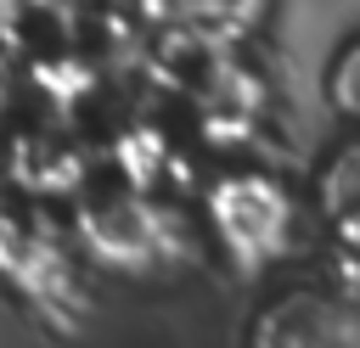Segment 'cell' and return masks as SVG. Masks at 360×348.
<instances>
[{
    "label": "cell",
    "instance_id": "7a4b0ae2",
    "mask_svg": "<svg viewBox=\"0 0 360 348\" xmlns=\"http://www.w3.org/2000/svg\"><path fill=\"white\" fill-rule=\"evenodd\" d=\"M248 348H360V292L338 281H292L253 309Z\"/></svg>",
    "mask_w": 360,
    "mask_h": 348
},
{
    "label": "cell",
    "instance_id": "8992f818",
    "mask_svg": "<svg viewBox=\"0 0 360 348\" xmlns=\"http://www.w3.org/2000/svg\"><path fill=\"white\" fill-rule=\"evenodd\" d=\"M0 95H6V67H0Z\"/></svg>",
    "mask_w": 360,
    "mask_h": 348
},
{
    "label": "cell",
    "instance_id": "3957f363",
    "mask_svg": "<svg viewBox=\"0 0 360 348\" xmlns=\"http://www.w3.org/2000/svg\"><path fill=\"white\" fill-rule=\"evenodd\" d=\"M315 202H321L326 225L360 219V135L343 140V146L321 163V174H315Z\"/></svg>",
    "mask_w": 360,
    "mask_h": 348
},
{
    "label": "cell",
    "instance_id": "277c9868",
    "mask_svg": "<svg viewBox=\"0 0 360 348\" xmlns=\"http://www.w3.org/2000/svg\"><path fill=\"white\" fill-rule=\"evenodd\" d=\"M326 101L349 123H360V34H349L326 62Z\"/></svg>",
    "mask_w": 360,
    "mask_h": 348
},
{
    "label": "cell",
    "instance_id": "5b68a950",
    "mask_svg": "<svg viewBox=\"0 0 360 348\" xmlns=\"http://www.w3.org/2000/svg\"><path fill=\"white\" fill-rule=\"evenodd\" d=\"M332 264H338V286L360 292V219L332 225Z\"/></svg>",
    "mask_w": 360,
    "mask_h": 348
},
{
    "label": "cell",
    "instance_id": "6da1fadb",
    "mask_svg": "<svg viewBox=\"0 0 360 348\" xmlns=\"http://www.w3.org/2000/svg\"><path fill=\"white\" fill-rule=\"evenodd\" d=\"M202 219H208V236L219 241V253L242 275H259L276 258H287V247L298 236V196L264 168H231L208 185Z\"/></svg>",
    "mask_w": 360,
    "mask_h": 348
}]
</instances>
